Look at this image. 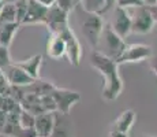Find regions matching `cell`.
Wrapping results in <instances>:
<instances>
[{
    "instance_id": "6da1fadb",
    "label": "cell",
    "mask_w": 157,
    "mask_h": 137,
    "mask_svg": "<svg viewBox=\"0 0 157 137\" xmlns=\"http://www.w3.org/2000/svg\"><path fill=\"white\" fill-rule=\"evenodd\" d=\"M90 66L102 75V80H104L101 91L102 99L107 102L116 100L123 91V81L119 75L117 62L94 50L90 54Z\"/></svg>"
},
{
    "instance_id": "7a4b0ae2",
    "label": "cell",
    "mask_w": 157,
    "mask_h": 137,
    "mask_svg": "<svg viewBox=\"0 0 157 137\" xmlns=\"http://www.w3.org/2000/svg\"><path fill=\"white\" fill-rule=\"evenodd\" d=\"M126 45L127 44H126L124 38L119 37L112 30L109 23H104L101 34L98 37L96 51H98L100 54L105 55V56L111 58V59L116 60L120 56V54L123 52V50L126 48Z\"/></svg>"
},
{
    "instance_id": "3957f363",
    "label": "cell",
    "mask_w": 157,
    "mask_h": 137,
    "mask_svg": "<svg viewBox=\"0 0 157 137\" xmlns=\"http://www.w3.org/2000/svg\"><path fill=\"white\" fill-rule=\"evenodd\" d=\"M127 11L130 15V19H131V33L147 34V33L152 32L155 22H153L149 7L146 4L128 7Z\"/></svg>"
},
{
    "instance_id": "277c9868",
    "label": "cell",
    "mask_w": 157,
    "mask_h": 137,
    "mask_svg": "<svg viewBox=\"0 0 157 137\" xmlns=\"http://www.w3.org/2000/svg\"><path fill=\"white\" fill-rule=\"evenodd\" d=\"M102 26H104V21H102L100 14L85 13V18H83L82 23H81V29H82V33L85 36L86 41L89 42V45L93 50H96V47H97Z\"/></svg>"
},
{
    "instance_id": "5b68a950",
    "label": "cell",
    "mask_w": 157,
    "mask_h": 137,
    "mask_svg": "<svg viewBox=\"0 0 157 137\" xmlns=\"http://www.w3.org/2000/svg\"><path fill=\"white\" fill-rule=\"evenodd\" d=\"M59 34L64 40V45H66L64 56L68 59L71 66H79L81 59H82V47H81L79 40L77 38L75 33L72 32L70 26H67L63 30H60Z\"/></svg>"
},
{
    "instance_id": "8992f818",
    "label": "cell",
    "mask_w": 157,
    "mask_h": 137,
    "mask_svg": "<svg viewBox=\"0 0 157 137\" xmlns=\"http://www.w3.org/2000/svg\"><path fill=\"white\" fill-rule=\"evenodd\" d=\"M53 102L56 104V112L60 114H70V110L74 104H77L81 100V93L75 92V91L66 89V88H57L55 87L53 91L51 92Z\"/></svg>"
},
{
    "instance_id": "52a82bcc",
    "label": "cell",
    "mask_w": 157,
    "mask_h": 137,
    "mask_svg": "<svg viewBox=\"0 0 157 137\" xmlns=\"http://www.w3.org/2000/svg\"><path fill=\"white\" fill-rule=\"evenodd\" d=\"M153 47L146 44H130L126 45L123 52L116 59L117 65L122 63H134V62H142L152 56Z\"/></svg>"
},
{
    "instance_id": "ba28073f",
    "label": "cell",
    "mask_w": 157,
    "mask_h": 137,
    "mask_svg": "<svg viewBox=\"0 0 157 137\" xmlns=\"http://www.w3.org/2000/svg\"><path fill=\"white\" fill-rule=\"evenodd\" d=\"M68 15L70 14L67 11L62 10L59 6H56L53 3L47 10L44 25L48 27V32L49 33H59L64 27L70 26V23H68Z\"/></svg>"
},
{
    "instance_id": "9c48e42d",
    "label": "cell",
    "mask_w": 157,
    "mask_h": 137,
    "mask_svg": "<svg viewBox=\"0 0 157 137\" xmlns=\"http://www.w3.org/2000/svg\"><path fill=\"white\" fill-rule=\"evenodd\" d=\"M109 25L119 37H122V38L127 37L130 33H131V19H130L127 8L116 6L113 10L112 21H111Z\"/></svg>"
},
{
    "instance_id": "30bf717a",
    "label": "cell",
    "mask_w": 157,
    "mask_h": 137,
    "mask_svg": "<svg viewBox=\"0 0 157 137\" xmlns=\"http://www.w3.org/2000/svg\"><path fill=\"white\" fill-rule=\"evenodd\" d=\"M3 74H4L6 80L8 81V84L13 85V87H26V85L32 84L34 81V78L30 77L28 73L22 67H19L15 62L10 63L7 67L3 69Z\"/></svg>"
},
{
    "instance_id": "8fae6325",
    "label": "cell",
    "mask_w": 157,
    "mask_h": 137,
    "mask_svg": "<svg viewBox=\"0 0 157 137\" xmlns=\"http://www.w3.org/2000/svg\"><path fill=\"white\" fill-rule=\"evenodd\" d=\"M48 7L41 4L37 0H28V10L23 17L22 25H34V23H44Z\"/></svg>"
},
{
    "instance_id": "7c38bea8",
    "label": "cell",
    "mask_w": 157,
    "mask_h": 137,
    "mask_svg": "<svg viewBox=\"0 0 157 137\" xmlns=\"http://www.w3.org/2000/svg\"><path fill=\"white\" fill-rule=\"evenodd\" d=\"M55 127V112H41L34 118V132L38 137H51Z\"/></svg>"
},
{
    "instance_id": "4fadbf2b",
    "label": "cell",
    "mask_w": 157,
    "mask_h": 137,
    "mask_svg": "<svg viewBox=\"0 0 157 137\" xmlns=\"http://www.w3.org/2000/svg\"><path fill=\"white\" fill-rule=\"evenodd\" d=\"M66 54V45L64 40L59 33H49V37H48L47 42V55L51 59H60L63 58Z\"/></svg>"
},
{
    "instance_id": "5bb4252c",
    "label": "cell",
    "mask_w": 157,
    "mask_h": 137,
    "mask_svg": "<svg viewBox=\"0 0 157 137\" xmlns=\"http://www.w3.org/2000/svg\"><path fill=\"white\" fill-rule=\"evenodd\" d=\"M135 115L137 114H135L134 110H126V111H123L112 122L111 130L120 132V133H128L135 122Z\"/></svg>"
},
{
    "instance_id": "9a60e30c",
    "label": "cell",
    "mask_w": 157,
    "mask_h": 137,
    "mask_svg": "<svg viewBox=\"0 0 157 137\" xmlns=\"http://www.w3.org/2000/svg\"><path fill=\"white\" fill-rule=\"evenodd\" d=\"M19 67H22L26 73L30 75L32 78H40V67H41V63H43V55L37 54V55H33L32 58L26 60H21V62H15Z\"/></svg>"
},
{
    "instance_id": "2e32d148",
    "label": "cell",
    "mask_w": 157,
    "mask_h": 137,
    "mask_svg": "<svg viewBox=\"0 0 157 137\" xmlns=\"http://www.w3.org/2000/svg\"><path fill=\"white\" fill-rule=\"evenodd\" d=\"M51 137H72L71 122L67 121V115L66 114L57 115L55 111V127H53V132Z\"/></svg>"
},
{
    "instance_id": "e0dca14e",
    "label": "cell",
    "mask_w": 157,
    "mask_h": 137,
    "mask_svg": "<svg viewBox=\"0 0 157 137\" xmlns=\"http://www.w3.org/2000/svg\"><path fill=\"white\" fill-rule=\"evenodd\" d=\"M55 87L56 85H53L52 82H49V81L41 80V78H36L32 84L23 87V91L29 92V93H34V95H37V96H44V95H49Z\"/></svg>"
},
{
    "instance_id": "ac0fdd59",
    "label": "cell",
    "mask_w": 157,
    "mask_h": 137,
    "mask_svg": "<svg viewBox=\"0 0 157 137\" xmlns=\"http://www.w3.org/2000/svg\"><path fill=\"white\" fill-rule=\"evenodd\" d=\"M21 25L18 22H10V23H0V45L10 47L13 42L15 34L18 32V27Z\"/></svg>"
},
{
    "instance_id": "d6986e66",
    "label": "cell",
    "mask_w": 157,
    "mask_h": 137,
    "mask_svg": "<svg viewBox=\"0 0 157 137\" xmlns=\"http://www.w3.org/2000/svg\"><path fill=\"white\" fill-rule=\"evenodd\" d=\"M81 10L90 14H105L107 13V3L105 0H78Z\"/></svg>"
},
{
    "instance_id": "ffe728a7",
    "label": "cell",
    "mask_w": 157,
    "mask_h": 137,
    "mask_svg": "<svg viewBox=\"0 0 157 137\" xmlns=\"http://www.w3.org/2000/svg\"><path fill=\"white\" fill-rule=\"evenodd\" d=\"M10 22H17L15 6L14 3H3L2 10H0V23H10Z\"/></svg>"
},
{
    "instance_id": "44dd1931",
    "label": "cell",
    "mask_w": 157,
    "mask_h": 137,
    "mask_svg": "<svg viewBox=\"0 0 157 137\" xmlns=\"http://www.w3.org/2000/svg\"><path fill=\"white\" fill-rule=\"evenodd\" d=\"M34 118L36 115H33L32 112L26 111L21 107L19 112H18V123L23 129H34Z\"/></svg>"
},
{
    "instance_id": "7402d4cb",
    "label": "cell",
    "mask_w": 157,
    "mask_h": 137,
    "mask_svg": "<svg viewBox=\"0 0 157 137\" xmlns=\"http://www.w3.org/2000/svg\"><path fill=\"white\" fill-rule=\"evenodd\" d=\"M15 6V15H17V22L19 25H22L23 17L26 14V10H28V0H15L14 2Z\"/></svg>"
},
{
    "instance_id": "603a6c76",
    "label": "cell",
    "mask_w": 157,
    "mask_h": 137,
    "mask_svg": "<svg viewBox=\"0 0 157 137\" xmlns=\"http://www.w3.org/2000/svg\"><path fill=\"white\" fill-rule=\"evenodd\" d=\"M55 4L59 6L62 10L67 11L68 14L74 10V7L77 6V2L75 0H55Z\"/></svg>"
},
{
    "instance_id": "cb8c5ba5",
    "label": "cell",
    "mask_w": 157,
    "mask_h": 137,
    "mask_svg": "<svg viewBox=\"0 0 157 137\" xmlns=\"http://www.w3.org/2000/svg\"><path fill=\"white\" fill-rule=\"evenodd\" d=\"M141 4H144L142 0H116V6L123 8L134 7V6H141Z\"/></svg>"
},
{
    "instance_id": "d4e9b609",
    "label": "cell",
    "mask_w": 157,
    "mask_h": 137,
    "mask_svg": "<svg viewBox=\"0 0 157 137\" xmlns=\"http://www.w3.org/2000/svg\"><path fill=\"white\" fill-rule=\"evenodd\" d=\"M149 7V11H150V15L153 18V22L155 25H157V3L156 4H152V6H147Z\"/></svg>"
},
{
    "instance_id": "484cf974",
    "label": "cell",
    "mask_w": 157,
    "mask_h": 137,
    "mask_svg": "<svg viewBox=\"0 0 157 137\" xmlns=\"http://www.w3.org/2000/svg\"><path fill=\"white\" fill-rule=\"evenodd\" d=\"M6 118H7V112H6L4 110H2V108H0V133H2L3 127H4Z\"/></svg>"
},
{
    "instance_id": "4316f807",
    "label": "cell",
    "mask_w": 157,
    "mask_h": 137,
    "mask_svg": "<svg viewBox=\"0 0 157 137\" xmlns=\"http://www.w3.org/2000/svg\"><path fill=\"white\" fill-rule=\"evenodd\" d=\"M149 60H150V67L157 69V52L153 51V54H152V56L149 58Z\"/></svg>"
},
{
    "instance_id": "83f0119b",
    "label": "cell",
    "mask_w": 157,
    "mask_h": 137,
    "mask_svg": "<svg viewBox=\"0 0 157 137\" xmlns=\"http://www.w3.org/2000/svg\"><path fill=\"white\" fill-rule=\"evenodd\" d=\"M109 137H128V133H120V132L111 130V132H109Z\"/></svg>"
},
{
    "instance_id": "f1b7e54d",
    "label": "cell",
    "mask_w": 157,
    "mask_h": 137,
    "mask_svg": "<svg viewBox=\"0 0 157 137\" xmlns=\"http://www.w3.org/2000/svg\"><path fill=\"white\" fill-rule=\"evenodd\" d=\"M105 3H107V11H108L116 4V0H105Z\"/></svg>"
},
{
    "instance_id": "f546056e",
    "label": "cell",
    "mask_w": 157,
    "mask_h": 137,
    "mask_svg": "<svg viewBox=\"0 0 157 137\" xmlns=\"http://www.w3.org/2000/svg\"><path fill=\"white\" fill-rule=\"evenodd\" d=\"M37 2H40L41 4L47 6V7H49V6H52L53 3H55V0H37Z\"/></svg>"
},
{
    "instance_id": "4dcf8cb0",
    "label": "cell",
    "mask_w": 157,
    "mask_h": 137,
    "mask_svg": "<svg viewBox=\"0 0 157 137\" xmlns=\"http://www.w3.org/2000/svg\"><path fill=\"white\" fill-rule=\"evenodd\" d=\"M150 33H153V40H155V45L157 48V26H153V29Z\"/></svg>"
},
{
    "instance_id": "1f68e13d",
    "label": "cell",
    "mask_w": 157,
    "mask_h": 137,
    "mask_svg": "<svg viewBox=\"0 0 157 137\" xmlns=\"http://www.w3.org/2000/svg\"><path fill=\"white\" fill-rule=\"evenodd\" d=\"M142 3L146 6H152V4H156L157 0H142Z\"/></svg>"
},
{
    "instance_id": "d6a6232c",
    "label": "cell",
    "mask_w": 157,
    "mask_h": 137,
    "mask_svg": "<svg viewBox=\"0 0 157 137\" xmlns=\"http://www.w3.org/2000/svg\"><path fill=\"white\" fill-rule=\"evenodd\" d=\"M153 71H155V74H156V77H157V69H153Z\"/></svg>"
},
{
    "instance_id": "836d02e7",
    "label": "cell",
    "mask_w": 157,
    "mask_h": 137,
    "mask_svg": "<svg viewBox=\"0 0 157 137\" xmlns=\"http://www.w3.org/2000/svg\"><path fill=\"white\" fill-rule=\"evenodd\" d=\"M3 75V69H0V77Z\"/></svg>"
},
{
    "instance_id": "e575fe53",
    "label": "cell",
    "mask_w": 157,
    "mask_h": 137,
    "mask_svg": "<svg viewBox=\"0 0 157 137\" xmlns=\"http://www.w3.org/2000/svg\"><path fill=\"white\" fill-rule=\"evenodd\" d=\"M2 6H3V3H2V2H0V10H2Z\"/></svg>"
},
{
    "instance_id": "d590c367",
    "label": "cell",
    "mask_w": 157,
    "mask_h": 137,
    "mask_svg": "<svg viewBox=\"0 0 157 137\" xmlns=\"http://www.w3.org/2000/svg\"><path fill=\"white\" fill-rule=\"evenodd\" d=\"M142 137H153V136H142Z\"/></svg>"
},
{
    "instance_id": "8d00e7d4",
    "label": "cell",
    "mask_w": 157,
    "mask_h": 137,
    "mask_svg": "<svg viewBox=\"0 0 157 137\" xmlns=\"http://www.w3.org/2000/svg\"><path fill=\"white\" fill-rule=\"evenodd\" d=\"M75 2H77V4H78V0H75Z\"/></svg>"
},
{
    "instance_id": "74e56055",
    "label": "cell",
    "mask_w": 157,
    "mask_h": 137,
    "mask_svg": "<svg viewBox=\"0 0 157 137\" xmlns=\"http://www.w3.org/2000/svg\"><path fill=\"white\" fill-rule=\"evenodd\" d=\"M36 137H38V136H36Z\"/></svg>"
}]
</instances>
